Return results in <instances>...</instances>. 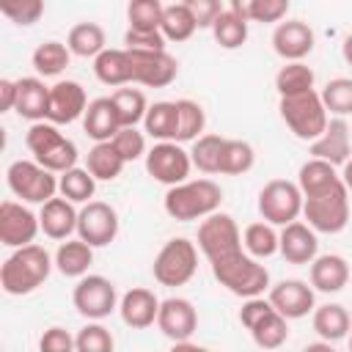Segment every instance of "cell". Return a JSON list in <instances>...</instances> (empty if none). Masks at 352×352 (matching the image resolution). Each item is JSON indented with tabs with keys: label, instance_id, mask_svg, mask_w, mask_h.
I'll use <instances>...</instances> for the list:
<instances>
[{
	"label": "cell",
	"instance_id": "obj_1",
	"mask_svg": "<svg viewBox=\"0 0 352 352\" xmlns=\"http://www.w3.org/2000/svg\"><path fill=\"white\" fill-rule=\"evenodd\" d=\"M223 204V190L212 179H190L184 184L168 187L162 198V209L170 220L190 223V220H206L214 214Z\"/></svg>",
	"mask_w": 352,
	"mask_h": 352
},
{
	"label": "cell",
	"instance_id": "obj_2",
	"mask_svg": "<svg viewBox=\"0 0 352 352\" xmlns=\"http://www.w3.org/2000/svg\"><path fill=\"white\" fill-rule=\"evenodd\" d=\"M55 258L41 248V245H28V248H16L0 267V286L6 294L22 297L36 292L52 272Z\"/></svg>",
	"mask_w": 352,
	"mask_h": 352
},
{
	"label": "cell",
	"instance_id": "obj_3",
	"mask_svg": "<svg viewBox=\"0 0 352 352\" xmlns=\"http://www.w3.org/2000/svg\"><path fill=\"white\" fill-rule=\"evenodd\" d=\"M25 146L30 148L33 160L52 170L55 176L77 168V146L74 140H69L55 124L50 121H38V124H30L28 135H25Z\"/></svg>",
	"mask_w": 352,
	"mask_h": 352
},
{
	"label": "cell",
	"instance_id": "obj_4",
	"mask_svg": "<svg viewBox=\"0 0 352 352\" xmlns=\"http://www.w3.org/2000/svg\"><path fill=\"white\" fill-rule=\"evenodd\" d=\"M209 267H212L214 280L220 286H226L231 294L242 297V300L261 297L264 292H270V272H267V267L261 261H256L253 256H248L245 250L231 256V258L214 261Z\"/></svg>",
	"mask_w": 352,
	"mask_h": 352
},
{
	"label": "cell",
	"instance_id": "obj_5",
	"mask_svg": "<svg viewBox=\"0 0 352 352\" xmlns=\"http://www.w3.org/2000/svg\"><path fill=\"white\" fill-rule=\"evenodd\" d=\"M278 113H280L283 124L292 129V135L305 143H314L316 138H322V132L327 129V121H330L319 91H308L300 96H283L278 102Z\"/></svg>",
	"mask_w": 352,
	"mask_h": 352
},
{
	"label": "cell",
	"instance_id": "obj_6",
	"mask_svg": "<svg viewBox=\"0 0 352 352\" xmlns=\"http://www.w3.org/2000/svg\"><path fill=\"white\" fill-rule=\"evenodd\" d=\"M302 217L319 234L344 231L346 223H349V190H346L344 179L336 187L324 190V192L302 198Z\"/></svg>",
	"mask_w": 352,
	"mask_h": 352
},
{
	"label": "cell",
	"instance_id": "obj_7",
	"mask_svg": "<svg viewBox=\"0 0 352 352\" xmlns=\"http://www.w3.org/2000/svg\"><path fill=\"white\" fill-rule=\"evenodd\" d=\"M6 184L22 204H38L55 198L58 192V176L47 168H41L36 160H14L6 170Z\"/></svg>",
	"mask_w": 352,
	"mask_h": 352
},
{
	"label": "cell",
	"instance_id": "obj_8",
	"mask_svg": "<svg viewBox=\"0 0 352 352\" xmlns=\"http://www.w3.org/2000/svg\"><path fill=\"white\" fill-rule=\"evenodd\" d=\"M195 272H198V248H195V242H190L184 236L168 239L151 264L154 280L160 286H170V289L184 286L187 280H192Z\"/></svg>",
	"mask_w": 352,
	"mask_h": 352
},
{
	"label": "cell",
	"instance_id": "obj_9",
	"mask_svg": "<svg viewBox=\"0 0 352 352\" xmlns=\"http://www.w3.org/2000/svg\"><path fill=\"white\" fill-rule=\"evenodd\" d=\"M198 250L206 256L209 264L242 253L245 248H242V234H239L236 220L226 212H214L206 220H201V226H198Z\"/></svg>",
	"mask_w": 352,
	"mask_h": 352
},
{
	"label": "cell",
	"instance_id": "obj_10",
	"mask_svg": "<svg viewBox=\"0 0 352 352\" xmlns=\"http://www.w3.org/2000/svg\"><path fill=\"white\" fill-rule=\"evenodd\" d=\"M258 214L270 226H289L302 214V192L297 182L272 179L258 190Z\"/></svg>",
	"mask_w": 352,
	"mask_h": 352
},
{
	"label": "cell",
	"instance_id": "obj_11",
	"mask_svg": "<svg viewBox=\"0 0 352 352\" xmlns=\"http://www.w3.org/2000/svg\"><path fill=\"white\" fill-rule=\"evenodd\" d=\"M72 302L80 316H85L88 322H99L118 308V292L104 275H85L77 280Z\"/></svg>",
	"mask_w": 352,
	"mask_h": 352
},
{
	"label": "cell",
	"instance_id": "obj_12",
	"mask_svg": "<svg viewBox=\"0 0 352 352\" xmlns=\"http://www.w3.org/2000/svg\"><path fill=\"white\" fill-rule=\"evenodd\" d=\"M190 170H192V160L190 151H184L179 143H154L146 151V173L165 184V187H176L190 182Z\"/></svg>",
	"mask_w": 352,
	"mask_h": 352
},
{
	"label": "cell",
	"instance_id": "obj_13",
	"mask_svg": "<svg viewBox=\"0 0 352 352\" xmlns=\"http://www.w3.org/2000/svg\"><path fill=\"white\" fill-rule=\"evenodd\" d=\"M126 50V47H124ZM132 63V82L146 88H165L176 80L179 63L165 50H126Z\"/></svg>",
	"mask_w": 352,
	"mask_h": 352
},
{
	"label": "cell",
	"instance_id": "obj_14",
	"mask_svg": "<svg viewBox=\"0 0 352 352\" xmlns=\"http://www.w3.org/2000/svg\"><path fill=\"white\" fill-rule=\"evenodd\" d=\"M118 236V212L104 201H91L77 214V239L104 248Z\"/></svg>",
	"mask_w": 352,
	"mask_h": 352
},
{
	"label": "cell",
	"instance_id": "obj_15",
	"mask_svg": "<svg viewBox=\"0 0 352 352\" xmlns=\"http://www.w3.org/2000/svg\"><path fill=\"white\" fill-rule=\"evenodd\" d=\"M41 231L38 214H33L22 201H3L0 204V242L6 248H28L33 245L36 234Z\"/></svg>",
	"mask_w": 352,
	"mask_h": 352
},
{
	"label": "cell",
	"instance_id": "obj_16",
	"mask_svg": "<svg viewBox=\"0 0 352 352\" xmlns=\"http://www.w3.org/2000/svg\"><path fill=\"white\" fill-rule=\"evenodd\" d=\"M314 44H316V36L311 25L302 19H286L272 30V50L286 63H300L302 58H308L314 52Z\"/></svg>",
	"mask_w": 352,
	"mask_h": 352
},
{
	"label": "cell",
	"instance_id": "obj_17",
	"mask_svg": "<svg viewBox=\"0 0 352 352\" xmlns=\"http://www.w3.org/2000/svg\"><path fill=\"white\" fill-rule=\"evenodd\" d=\"M88 96L85 88L77 80H58L50 88V110H47V121L60 126V124H72L77 118L85 116L88 110Z\"/></svg>",
	"mask_w": 352,
	"mask_h": 352
},
{
	"label": "cell",
	"instance_id": "obj_18",
	"mask_svg": "<svg viewBox=\"0 0 352 352\" xmlns=\"http://www.w3.org/2000/svg\"><path fill=\"white\" fill-rule=\"evenodd\" d=\"M157 327L165 338H170L173 344L179 341H190L192 333L198 330V311L190 300L184 297H168L160 302V316H157Z\"/></svg>",
	"mask_w": 352,
	"mask_h": 352
},
{
	"label": "cell",
	"instance_id": "obj_19",
	"mask_svg": "<svg viewBox=\"0 0 352 352\" xmlns=\"http://www.w3.org/2000/svg\"><path fill=\"white\" fill-rule=\"evenodd\" d=\"M267 300L283 319H302L314 311V286L297 278L278 280L275 286H270Z\"/></svg>",
	"mask_w": 352,
	"mask_h": 352
},
{
	"label": "cell",
	"instance_id": "obj_20",
	"mask_svg": "<svg viewBox=\"0 0 352 352\" xmlns=\"http://www.w3.org/2000/svg\"><path fill=\"white\" fill-rule=\"evenodd\" d=\"M308 154L314 160L330 162L333 168H344L352 160V135H349V124L344 118H330L327 129L322 132V138H316L314 143H308Z\"/></svg>",
	"mask_w": 352,
	"mask_h": 352
},
{
	"label": "cell",
	"instance_id": "obj_21",
	"mask_svg": "<svg viewBox=\"0 0 352 352\" xmlns=\"http://www.w3.org/2000/svg\"><path fill=\"white\" fill-rule=\"evenodd\" d=\"M160 302H162V300H160L151 289L135 286V289L124 292L121 300H118L121 322H124L126 327H132V330H146V327H151V324L157 322V316H160Z\"/></svg>",
	"mask_w": 352,
	"mask_h": 352
},
{
	"label": "cell",
	"instance_id": "obj_22",
	"mask_svg": "<svg viewBox=\"0 0 352 352\" xmlns=\"http://www.w3.org/2000/svg\"><path fill=\"white\" fill-rule=\"evenodd\" d=\"M278 253L289 264H311L319 256L316 231L308 223H300V220L283 226V231L278 234Z\"/></svg>",
	"mask_w": 352,
	"mask_h": 352
},
{
	"label": "cell",
	"instance_id": "obj_23",
	"mask_svg": "<svg viewBox=\"0 0 352 352\" xmlns=\"http://www.w3.org/2000/svg\"><path fill=\"white\" fill-rule=\"evenodd\" d=\"M82 129L94 143H110L124 129L110 96H99L88 104V110L82 116Z\"/></svg>",
	"mask_w": 352,
	"mask_h": 352
},
{
	"label": "cell",
	"instance_id": "obj_24",
	"mask_svg": "<svg viewBox=\"0 0 352 352\" xmlns=\"http://www.w3.org/2000/svg\"><path fill=\"white\" fill-rule=\"evenodd\" d=\"M47 110H50V88L44 85V80L41 77H19L14 113L38 124V121H47Z\"/></svg>",
	"mask_w": 352,
	"mask_h": 352
},
{
	"label": "cell",
	"instance_id": "obj_25",
	"mask_svg": "<svg viewBox=\"0 0 352 352\" xmlns=\"http://www.w3.org/2000/svg\"><path fill=\"white\" fill-rule=\"evenodd\" d=\"M77 214H80V212L74 209L72 201L55 195V198L47 201V204L41 206V212H38V223H41L44 236H50V239H63V242H66L72 234H77Z\"/></svg>",
	"mask_w": 352,
	"mask_h": 352
},
{
	"label": "cell",
	"instance_id": "obj_26",
	"mask_svg": "<svg viewBox=\"0 0 352 352\" xmlns=\"http://www.w3.org/2000/svg\"><path fill=\"white\" fill-rule=\"evenodd\" d=\"M349 283V264L338 253H324L311 261V286L324 294H336Z\"/></svg>",
	"mask_w": 352,
	"mask_h": 352
},
{
	"label": "cell",
	"instance_id": "obj_27",
	"mask_svg": "<svg viewBox=\"0 0 352 352\" xmlns=\"http://www.w3.org/2000/svg\"><path fill=\"white\" fill-rule=\"evenodd\" d=\"M248 333H250V338H253V344L258 346V349H267V352H278L283 344H286V338H289V319H283L272 305L248 327Z\"/></svg>",
	"mask_w": 352,
	"mask_h": 352
},
{
	"label": "cell",
	"instance_id": "obj_28",
	"mask_svg": "<svg viewBox=\"0 0 352 352\" xmlns=\"http://www.w3.org/2000/svg\"><path fill=\"white\" fill-rule=\"evenodd\" d=\"M94 74L99 82L113 85V88H124L132 82V63H129V52L126 50H113L107 47L99 58H94Z\"/></svg>",
	"mask_w": 352,
	"mask_h": 352
},
{
	"label": "cell",
	"instance_id": "obj_29",
	"mask_svg": "<svg viewBox=\"0 0 352 352\" xmlns=\"http://www.w3.org/2000/svg\"><path fill=\"white\" fill-rule=\"evenodd\" d=\"M94 264V248L82 239H66L55 250V267L66 278H85L88 267Z\"/></svg>",
	"mask_w": 352,
	"mask_h": 352
},
{
	"label": "cell",
	"instance_id": "obj_30",
	"mask_svg": "<svg viewBox=\"0 0 352 352\" xmlns=\"http://www.w3.org/2000/svg\"><path fill=\"white\" fill-rule=\"evenodd\" d=\"M143 132L154 138L157 143H176L179 132V110L176 102H154L148 104V113L143 118Z\"/></svg>",
	"mask_w": 352,
	"mask_h": 352
},
{
	"label": "cell",
	"instance_id": "obj_31",
	"mask_svg": "<svg viewBox=\"0 0 352 352\" xmlns=\"http://www.w3.org/2000/svg\"><path fill=\"white\" fill-rule=\"evenodd\" d=\"M338 182H341V173L330 162H322V160H314V157L308 162H302L300 170H297V187H300L302 198L324 192V190L336 187Z\"/></svg>",
	"mask_w": 352,
	"mask_h": 352
},
{
	"label": "cell",
	"instance_id": "obj_32",
	"mask_svg": "<svg viewBox=\"0 0 352 352\" xmlns=\"http://www.w3.org/2000/svg\"><path fill=\"white\" fill-rule=\"evenodd\" d=\"M314 330L322 341L333 344V341H341L349 336V314L344 305L338 302H324L319 308H314Z\"/></svg>",
	"mask_w": 352,
	"mask_h": 352
},
{
	"label": "cell",
	"instance_id": "obj_33",
	"mask_svg": "<svg viewBox=\"0 0 352 352\" xmlns=\"http://www.w3.org/2000/svg\"><path fill=\"white\" fill-rule=\"evenodd\" d=\"M104 44H107L104 28L96 22H77L66 36V47L77 58H99L107 50Z\"/></svg>",
	"mask_w": 352,
	"mask_h": 352
},
{
	"label": "cell",
	"instance_id": "obj_34",
	"mask_svg": "<svg viewBox=\"0 0 352 352\" xmlns=\"http://www.w3.org/2000/svg\"><path fill=\"white\" fill-rule=\"evenodd\" d=\"M124 165L126 162L121 160V154L116 151L113 143H94L91 151L85 154V168H88V173L96 182H113V179H118L121 170H124Z\"/></svg>",
	"mask_w": 352,
	"mask_h": 352
},
{
	"label": "cell",
	"instance_id": "obj_35",
	"mask_svg": "<svg viewBox=\"0 0 352 352\" xmlns=\"http://www.w3.org/2000/svg\"><path fill=\"white\" fill-rule=\"evenodd\" d=\"M69 60H72L69 47L63 41H55V38L38 44L33 50V55H30V63H33V69H36L38 77H58L69 66Z\"/></svg>",
	"mask_w": 352,
	"mask_h": 352
},
{
	"label": "cell",
	"instance_id": "obj_36",
	"mask_svg": "<svg viewBox=\"0 0 352 352\" xmlns=\"http://www.w3.org/2000/svg\"><path fill=\"white\" fill-rule=\"evenodd\" d=\"M160 30H162L165 41H187V38L198 30L195 16H192L187 0H184V3H170V6H165Z\"/></svg>",
	"mask_w": 352,
	"mask_h": 352
},
{
	"label": "cell",
	"instance_id": "obj_37",
	"mask_svg": "<svg viewBox=\"0 0 352 352\" xmlns=\"http://www.w3.org/2000/svg\"><path fill=\"white\" fill-rule=\"evenodd\" d=\"M314 80H316L314 69L305 66L302 60L300 63H286L275 74V91H278L280 99L283 96H300V94L314 91Z\"/></svg>",
	"mask_w": 352,
	"mask_h": 352
},
{
	"label": "cell",
	"instance_id": "obj_38",
	"mask_svg": "<svg viewBox=\"0 0 352 352\" xmlns=\"http://www.w3.org/2000/svg\"><path fill=\"white\" fill-rule=\"evenodd\" d=\"M212 36L223 50H239L248 41V19L234 8H226L212 25Z\"/></svg>",
	"mask_w": 352,
	"mask_h": 352
},
{
	"label": "cell",
	"instance_id": "obj_39",
	"mask_svg": "<svg viewBox=\"0 0 352 352\" xmlns=\"http://www.w3.org/2000/svg\"><path fill=\"white\" fill-rule=\"evenodd\" d=\"M110 99L116 104V113L121 118V126H138L146 118V113H148V102H146V94L140 88H129V85L116 88L110 94Z\"/></svg>",
	"mask_w": 352,
	"mask_h": 352
},
{
	"label": "cell",
	"instance_id": "obj_40",
	"mask_svg": "<svg viewBox=\"0 0 352 352\" xmlns=\"http://www.w3.org/2000/svg\"><path fill=\"white\" fill-rule=\"evenodd\" d=\"M58 192H60V198L85 206V204H91V198L96 192V179L88 173V168H72L58 176Z\"/></svg>",
	"mask_w": 352,
	"mask_h": 352
},
{
	"label": "cell",
	"instance_id": "obj_41",
	"mask_svg": "<svg viewBox=\"0 0 352 352\" xmlns=\"http://www.w3.org/2000/svg\"><path fill=\"white\" fill-rule=\"evenodd\" d=\"M242 248H245V253L253 256L256 261L275 256V253H278V231H275V226H270V223H264V220L250 223V226L245 228V234H242Z\"/></svg>",
	"mask_w": 352,
	"mask_h": 352
},
{
	"label": "cell",
	"instance_id": "obj_42",
	"mask_svg": "<svg viewBox=\"0 0 352 352\" xmlns=\"http://www.w3.org/2000/svg\"><path fill=\"white\" fill-rule=\"evenodd\" d=\"M256 165V151L248 140L226 138L223 143V157H220V173L223 176H242Z\"/></svg>",
	"mask_w": 352,
	"mask_h": 352
},
{
	"label": "cell",
	"instance_id": "obj_43",
	"mask_svg": "<svg viewBox=\"0 0 352 352\" xmlns=\"http://www.w3.org/2000/svg\"><path fill=\"white\" fill-rule=\"evenodd\" d=\"M223 143L226 138L223 135H201L192 148H190V160H192V168H198L201 173H220V157H223Z\"/></svg>",
	"mask_w": 352,
	"mask_h": 352
},
{
	"label": "cell",
	"instance_id": "obj_44",
	"mask_svg": "<svg viewBox=\"0 0 352 352\" xmlns=\"http://www.w3.org/2000/svg\"><path fill=\"white\" fill-rule=\"evenodd\" d=\"M179 110V132H176V143H195L204 129H206V113L198 102L192 99H179L176 102Z\"/></svg>",
	"mask_w": 352,
	"mask_h": 352
},
{
	"label": "cell",
	"instance_id": "obj_45",
	"mask_svg": "<svg viewBox=\"0 0 352 352\" xmlns=\"http://www.w3.org/2000/svg\"><path fill=\"white\" fill-rule=\"evenodd\" d=\"M236 14H242L248 22H278L289 14V0H248V3H239V0H231V6Z\"/></svg>",
	"mask_w": 352,
	"mask_h": 352
},
{
	"label": "cell",
	"instance_id": "obj_46",
	"mask_svg": "<svg viewBox=\"0 0 352 352\" xmlns=\"http://www.w3.org/2000/svg\"><path fill=\"white\" fill-rule=\"evenodd\" d=\"M322 104L327 110V116L333 113L336 118H346L352 116V77H336L330 80L322 91Z\"/></svg>",
	"mask_w": 352,
	"mask_h": 352
},
{
	"label": "cell",
	"instance_id": "obj_47",
	"mask_svg": "<svg viewBox=\"0 0 352 352\" xmlns=\"http://www.w3.org/2000/svg\"><path fill=\"white\" fill-rule=\"evenodd\" d=\"M162 11L165 6L160 0H132L126 6V19L129 30H143V33H157L162 25Z\"/></svg>",
	"mask_w": 352,
	"mask_h": 352
},
{
	"label": "cell",
	"instance_id": "obj_48",
	"mask_svg": "<svg viewBox=\"0 0 352 352\" xmlns=\"http://www.w3.org/2000/svg\"><path fill=\"white\" fill-rule=\"evenodd\" d=\"M74 344H77V352H113L116 349L113 333L99 322H88L74 336Z\"/></svg>",
	"mask_w": 352,
	"mask_h": 352
},
{
	"label": "cell",
	"instance_id": "obj_49",
	"mask_svg": "<svg viewBox=\"0 0 352 352\" xmlns=\"http://www.w3.org/2000/svg\"><path fill=\"white\" fill-rule=\"evenodd\" d=\"M0 14L19 25V28H28V25H36L44 14V3L41 0H14V3H3L0 6Z\"/></svg>",
	"mask_w": 352,
	"mask_h": 352
},
{
	"label": "cell",
	"instance_id": "obj_50",
	"mask_svg": "<svg viewBox=\"0 0 352 352\" xmlns=\"http://www.w3.org/2000/svg\"><path fill=\"white\" fill-rule=\"evenodd\" d=\"M110 143L116 146V151L121 154L124 162H135V160L146 157V135L138 126H124Z\"/></svg>",
	"mask_w": 352,
	"mask_h": 352
},
{
	"label": "cell",
	"instance_id": "obj_51",
	"mask_svg": "<svg viewBox=\"0 0 352 352\" xmlns=\"http://www.w3.org/2000/svg\"><path fill=\"white\" fill-rule=\"evenodd\" d=\"M38 352H77L74 336L66 327H47L38 338Z\"/></svg>",
	"mask_w": 352,
	"mask_h": 352
},
{
	"label": "cell",
	"instance_id": "obj_52",
	"mask_svg": "<svg viewBox=\"0 0 352 352\" xmlns=\"http://www.w3.org/2000/svg\"><path fill=\"white\" fill-rule=\"evenodd\" d=\"M187 6H190V11H192V16H195V25H198V28H209V30H212L214 19L226 11L217 0H187Z\"/></svg>",
	"mask_w": 352,
	"mask_h": 352
},
{
	"label": "cell",
	"instance_id": "obj_53",
	"mask_svg": "<svg viewBox=\"0 0 352 352\" xmlns=\"http://www.w3.org/2000/svg\"><path fill=\"white\" fill-rule=\"evenodd\" d=\"M124 44H126V50H165V36H162V30L143 33V30H129L126 28Z\"/></svg>",
	"mask_w": 352,
	"mask_h": 352
},
{
	"label": "cell",
	"instance_id": "obj_54",
	"mask_svg": "<svg viewBox=\"0 0 352 352\" xmlns=\"http://www.w3.org/2000/svg\"><path fill=\"white\" fill-rule=\"evenodd\" d=\"M14 104H16V80L3 77L0 80V110L8 113V110H14Z\"/></svg>",
	"mask_w": 352,
	"mask_h": 352
},
{
	"label": "cell",
	"instance_id": "obj_55",
	"mask_svg": "<svg viewBox=\"0 0 352 352\" xmlns=\"http://www.w3.org/2000/svg\"><path fill=\"white\" fill-rule=\"evenodd\" d=\"M170 352H209V349L201 346V344H192V341H179V344L170 346Z\"/></svg>",
	"mask_w": 352,
	"mask_h": 352
},
{
	"label": "cell",
	"instance_id": "obj_56",
	"mask_svg": "<svg viewBox=\"0 0 352 352\" xmlns=\"http://www.w3.org/2000/svg\"><path fill=\"white\" fill-rule=\"evenodd\" d=\"M302 352H336V349H333V344H327V341H314V344H308Z\"/></svg>",
	"mask_w": 352,
	"mask_h": 352
},
{
	"label": "cell",
	"instance_id": "obj_57",
	"mask_svg": "<svg viewBox=\"0 0 352 352\" xmlns=\"http://www.w3.org/2000/svg\"><path fill=\"white\" fill-rule=\"evenodd\" d=\"M341 55H344V60L352 66V33L344 38V44H341Z\"/></svg>",
	"mask_w": 352,
	"mask_h": 352
},
{
	"label": "cell",
	"instance_id": "obj_58",
	"mask_svg": "<svg viewBox=\"0 0 352 352\" xmlns=\"http://www.w3.org/2000/svg\"><path fill=\"white\" fill-rule=\"evenodd\" d=\"M341 179H344V184H346V190L352 192V160L344 165V170H341Z\"/></svg>",
	"mask_w": 352,
	"mask_h": 352
},
{
	"label": "cell",
	"instance_id": "obj_59",
	"mask_svg": "<svg viewBox=\"0 0 352 352\" xmlns=\"http://www.w3.org/2000/svg\"><path fill=\"white\" fill-rule=\"evenodd\" d=\"M349 352H352V333H349Z\"/></svg>",
	"mask_w": 352,
	"mask_h": 352
},
{
	"label": "cell",
	"instance_id": "obj_60",
	"mask_svg": "<svg viewBox=\"0 0 352 352\" xmlns=\"http://www.w3.org/2000/svg\"><path fill=\"white\" fill-rule=\"evenodd\" d=\"M349 135H352V126H349Z\"/></svg>",
	"mask_w": 352,
	"mask_h": 352
}]
</instances>
